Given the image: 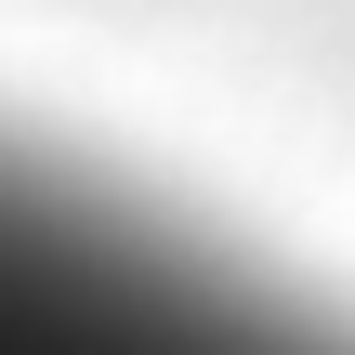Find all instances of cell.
Listing matches in <instances>:
<instances>
[{
    "label": "cell",
    "instance_id": "1",
    "mask_svg": "<svg viewBox=\"0 0 355 355\" xmlns=\"http://www.w3.org/2000/svg\"><path fill=\"white\" fill-rule=\"evenodd\" d=\"M0 355H355V303L158 184L0 132Z\"/></svg>",
    "mask_w": 355,
    "mask_h": 355
}]
</instances>
